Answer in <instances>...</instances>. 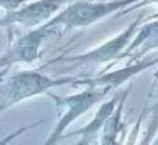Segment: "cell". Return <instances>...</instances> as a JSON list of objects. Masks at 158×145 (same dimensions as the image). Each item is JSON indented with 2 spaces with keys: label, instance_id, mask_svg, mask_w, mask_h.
<instances>
[{
  "label": "cell",
  "instance_id": "cell-3",
  "mask_svg": "<svg viewBox=\"0 0 158 145\" xmlns=\"http://www.w3.org/2000/svg\"><path fill=\"white\" fill-rule=\"evenodd\" d=\"M110 91L112 89L109 87H99V88L85 87L84 91L72 95H55L48 92L46 95L55 102V105L57 107H63L64 110H63L55 128L51 131L49 137L45 139V145H52L59 142L60 138L64 135L66 130L77 119H80L83 115L89 112L97 103L104 101Z\"/></svg>",
  "mask_w": 158,
  "mask_h": 145
},
{
  "label": "cell",
  "instance_id": "cell-5",
  "mask_svg": "<svg viewBox=\"0 0 158 145\" xmlns=\"http://www.w3.org/2000/svg\"><path fill=\"white\" fill-rule=\"evenodd\" d=\"M53 32V28L42 24L18 36L0 56V70H9L14 64H32L41 56V46Z\"/></svg>",
  "mask_w": 158,
  "mask_h": 145
},
{
  "label": "cell",
  "instance_id": "cell-13",
  "mask_svg": "<svg viewBox=\"0 0 158 145\" xmlns=\"http://www.w3.org/2000/svg\"><path fill=\"white\" fill-rule=\"evenodd\" d=\"M6 73H7V70H6V68H4V70H0V78L3 77V75L6 74Z\"/></svg>",
  "mask_w": 158,
  "mask_h": 145
},
{
  "label": "cell",
  "instance_id": "cell-4",
  "mask_svg": "<svg viewBox=\"0 0 158 145\" xmlns=\"http://www.w3.org/2000/svg\"><path fill=\"white\" fill-rule=\"evenodd\" d=\"M143 20V15H139L134 21H131L127 27L119 32L116 36L110 38L105 43L99 45V46L94 47L88 52H84L80 54H74V56H64V57H57L45 64V67H48L51 64H56V63H73V66H84V64H105L112 60H119L120 54L126 50V47L134 38L136 32H137L140 22Z\"/></svg>",
  "mask_w": 158,
  "mask_h": 145
},
{
  "label": "cell",
  "instance_id": "cell-7",
  "mask_svg": "<svg viewBox=\"0 0 158 145\" xmlns=\"http://www.w3.org/2000/svg\"><path fill=\"white\" fill-rule=\"evenodd\" d=\"M158 64V54L150 59H141L137 62L129 63L125 67L118 68L114 71H106L102 74L97 75L93 78H78L76 85H81V87H93V88H99V87H109L112 91L118 89L119 87H122L125 83L130 81L133 77L141 74L143 71L150 70L151 67Z\"/></svg>",
  "mask_w": 158,
  "mask_h": 145
},
{
  "label": "cell",
  "instance_id": "cell-2",
  "mask_svg": "<svg viewBox=\"0 0 158 145\" xmlns=\"http://www.w3.org/2000/svg\"><path fill=\"white\" fill-rule=\"evenodd\" d=\"M144 0H95V2H76L66 9L60 10L48 22V27L56 30L64 27L66 30L85 28L120 10L130 7L134 3H141Z\"/></svg>",
  "mask_w": 158,
  "mask_h": 145
},
{
  "label": "cell",
  "instance_id": "cell-8",
  "mask_svg": "<svg viewBox=\"0 0 158 145\" xmlns=\"http://www.w3.org/2000/svg\"><path fill=\"white\" fill-rule=\"evenodd\" d=\"M151 49H158V18H152L139 27L134 38L126 47V50L120 54L119 60L127 57H133V60L139 59Z\"/></svg>",
  "mask_w": 158,
  "mask_h": 145
},
{
  "label": "cell",
  "instance_id": "cell-9",
  "mask_svg": "<svg viewBox=\"0 0 158 145\" xmlns=\"http://www.w3.org/2000/svg\"><path fill=\"white\" fill-rule=\"evenodd\" d=\"M122 94H115L114 96H110L106 101H102V105L99 106V109L97 110V113L94 115L93 120L89 123H87L84 127H81L80 130H76L73 133L67 134V137L72 135H80L81 139L77 142L78 145H87L93 141V138L97 135L98 133H101L102 127H104L106 119L110 116V113L115 110L118 102H119Z\"/></svg>",
  "mask_w": 158,
  "mask_h": 145
},
{
  "label": "cell",
  "instance_id": "cell-12",
  "mask_svg": "<svg viewBox=\"0 0 158 145\" xmlns=\"http://www.w3.org/2000/svg\"><path fill=\"white\" fill-rule=\"evenodd\" d=\"M147 4H157V13H155L150 20H152V18H158V0H147Z\"/></svg>",
  "mask_w": 158,
  "mask_h": 145
},
{
  "label": "cell",
  "instance_id": "cell-11",
  "mask_svg": "<svg viewBox=\"0 0 158 145\" xmlns=\"http://www.w3.org/2000/svg\"><path fill=\"white\" fill-rule=\"evenodd\" d=\"M30 2H32V0H0V9L4 10L6 13L14 11Z\"/></svg>",
  "mask_w": 158,
  "mask_h": 145
},
{
  "label": "cell",
  "instance_id": "cell-1",
  "mask_svg": "<svg viewBox=\"0 0 158 145\" xmlns=\"http://www.w3.org/2000/svg\"><path fill=\"white\" fill-rule=\"evenodd\" d=\"M77 81L76 77L52 78L39 70L17 71L0 88V115L27 99L48 94L57 87L76 85Z\"/></svg>",
  "mask_w": 158,
  "mask_h": 145
},
{
  "label": "cell",
  "instance_id": "cell-6",
  "mask_svg": "<svg viewBox=\"0 0 158 145\" xmlns=\"http://www.w3.org/2000/svg\"><path fill=\"white\" fill-rule=\"evenodd\" d=\"M72 0H32L14 11L6 13L3 18H0V28H10L13 25H21L24 28L39 27L55 17Z\"/></svg>",
  "mask_w": 158,
  "mask_h": 145
},
{
  "label": "cell",
  "instance_id": "cell-10",
  "mask_svg": "<svg viewBox=\"0 0 158 145\" xmlns=\"http://www.w3.org/2000/svg\"><path fill=\"white\" fill-rule=\"evenodd\" d=\"M131 87H129L125 92H122L119 102H118L116 107L110 116L106 119L104 127H102L101 133H99V144L101 145H116L120 144L119 137L125 133L126 124L123 123V107H125L126 99L129 96Z\"/></svg>",
  "mask_w": 158,
  "mask_h": 145
},
{
  "label": "cell",
  "instance_id": "cell-14",
  "mask_svg": "<svg viewBox=\"0 0 158 145\" xmlns=\"http://www.w3.org/2000/svg\"><path fill=\"white\" fill-rule=\"evenodd\" d=\"M151 144H154V145H158V135L155 137V139H152V141H151Z\"/></svg>",
  "mask_w": 158,
  "mask_h": 145
}]
</instances>
